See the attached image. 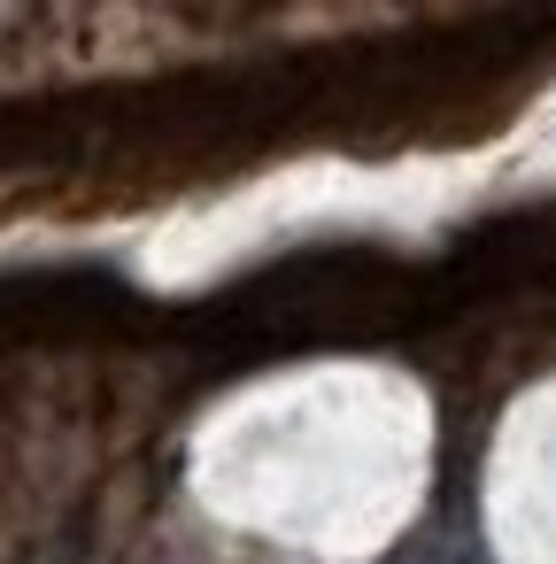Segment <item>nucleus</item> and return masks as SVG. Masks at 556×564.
<instances>
[{"label":"nucleus","mask_w":556,"mask_h":564,"mask_svg":"<svg viewBox=\"0 0 556 564\" xmlns=\"http://www.w3.org/2000/svg\"><path fill=\"white\" fill-rule=\"evenodd\" d=\"M410 564H425V556H410Z\"/></svg>","instance_id":"obj_1"}]
</instances>
